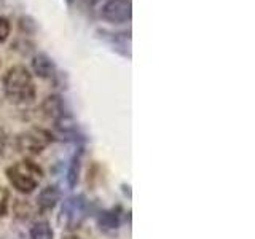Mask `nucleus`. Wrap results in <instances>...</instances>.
<instances>
[{"mask_svg":"<svg viewBox=\"0 0 255 239\" xmlns=\"http://www.w3.org/2000/svg\"><path fill=\"white\" fill-rule=\"evenodd\" d=\"M3 93L8 102L14 106H26L35 99L37 88L34 77L24 66H13L3 75Z\"/></svg>","mask_w":255,"mask_h":239,"instance_id":"f257e3e1","label":"nucleus"},{"mask_svg":"<svg viewBox=\"0 0 255 239\" xmlns=\"http://www.w3.org/2000/svg\"><path fill=\"white\" fill-rule=\"evenodd\" d=\"M6 179L10 185L21 195H30L38 188L43 179V169L30 158H24L21 161L6 167Z\"/></svg>","mask_w":255,"mask_h":239,"instance_id":"f03ea898","label":"nucleus"},{"mask_svg":"<svg viewBox=\"0 0 255 239\" xmlns=\"http://www.w3.org/2000/svg\"><path fill=\"white\" fill-rule=\"evenodd\" d=\"M88 211H90V204H88V199L85 195H75L67 198L62 203L59 214L61 227L69 231L80 228L85 219L88 217Z\"/></svg>","mask_w":255,"mask_h":239,"instance_id":"7ed1b4c3","label":"nucleus"},{"mask_svg":"<svg viewBox=\"0 0 255 239\" xmlns=\"http://www.w3.org/2000/svg\"><path fill=\"white\" fill-rule=\"evenodd\" d=\"M53 142V134L43 127H30L16 137V148L26 156H37Z\"/></svg>","mask_w":255,"mask_h":239,"instance_id":"20e7f679","label":"nucleus"},{"mask_svg":"<svg viewBox=\"0 0 255 239\" xmlns=\"http://www.w3.org/2000/svg\"><path fill=\"white\" fill-rule=\"evenodd\" d=\"M101 16L110 24L129 22L132 18V2L131 0H107L102 5Z\"/></svg>","mask_w":255,"mask_h":239,"instance_id":"39448f33","label":"nucleus"},{"mask_svg":"<svg viewBox=\"0 0 255 239\" xmlns=\"http://www.w3.org/2000/svg\"><path fill=\"white\" fill-rule=\"evenodd\" d=\"M42 112L46 118L53 120V121H58L59 118L69 115L67 110H66V102H64V99L59 94L46 96L42 102Z\"/></svg>","mask_w":255,"mask_h":239,"instance_id":"423d86ee","label":"nucleus"},{"mask_svg":"<svg viewBox=\"0 0 255 239\" xmlns=\"http://www.w3.org/2000/svg\"><path fill=\"white\" fill-rule=\"evenodd\" d=\"M32 70L38 78L51 80L56 75V64L48 54L38 53L32 58Z\"/></svg>","mask_w":255,"mask_h":239,"instance_id":"0eeeda50","label":"nucleus"},{"mask_svg":"<svg viewBox=\"0 0 255 239\" xmlns=\"http://www.w3.org/2000/svg\"><path fill=\"white\" fill-rule=\"evenodd\" d=\"M59 199H61V190L56 185H46L45 188H42V191L37 196L38 211L46 212L54 209V206L58 204Z\"/></svg>","mask_w":255,"mask_h":239,"instance_id":"6e6552de","label":"nucleus"},{"mask_svg":"<svg viewBox=\"0 0 255 239\" xmlns=\"http://www.w3.org/2000/svg\"><path fill=\"white\" fill-rule=\"evenodd\" d=\"M82 156H83V148L78 147V150L75 151V155L72 156V161L67 171V183L70 188H74L78 183V177H80V167H82Z\"/></svg>","mask_w":255,"mask_h":239,"instance_id":"1a4fd4ad","label":"nucleus"},{"mask_svg":"<svg viewBox=\"0 0 255 239\" xmlns=\"http://www.w3.org/2000/svg\"><path fill=\"white\" fill-rule=\"evenodd\" d=\"M98 222L102 230H117L120 223H122V219H120V214L117 209H109L99 214Z\"/></svg>","mask_w":255,"mask_h":239,"instance_id":"9d476101","label":"nucleus"},{"mask_svg":"<svg viewBox=\"0 0 255 239\" xmlns=\"http://www.w3.org/2000/svg\"><path fill=\"white\" fill-rule=\"evenodd\" d=\"M30 239H53L54 238V231L50 225V222L46 220H40L34 223L29 231Z\"/></svg>","mask_w":255,"mask_h":239,"instance_id":"9b49d317","label":"nucleus"},{"mask_svg":"<svg viewBox=\"0 0 255 239\" xmlns=\"http://www.w3.org/2000/svg\"><path fill=\"white\" fill-rule=\"evenodd\" d=\"M8 209H10V193L6 188L0 187V219L8 214Z\"/></svg>","mask_w":255,"mask_h":239,"instance_id":"f8f14e48","label":"nucleus"},{"mask_svg":"<svg viewBox=\"0 0 255 239\" xmlns=\"http://www.w3.org/2000/svg\"><path fill=\"white\" fill-rule=\"evenodd\" d=\"M19 29L26 34H35L37 30V22L30 18V16H21L19 18Z\"/></svg>","mask_w":255,"mask_h":239,"instance_id":"ddd939ff","label":"nucleus"},{"mask_svg":"<svg viewBox=\"0 0 255 239\" xmlns=\"http://www.w3.org/2000/svg\"><path fill=\"white\" fill-rule=\"evenodd\" d=\"M11 32V24L5 16L0 14V43H5Z\"/></svg>","mask_w":255,"mask_h":239,"instance_id":"4468645a","label":"nucleus"},{"mask_svg":"<svg viewBox=\"0 0 255 239\" xmlns=\"http://www.w3.org/2000/svg\"><path fill=\"white\" fill-rule=\"evenodd\" d=\"M8 140H10V135H8V131L5 129L3 126H0V155H2L3 151L6 150Z\"/></svg>","mask_w":255,"mask_h":239,"instance_id":"2eb2a0df","label":"nucleus"},{"mask_svg":"<svg viewBox=\"0 0 255 239\" xmlns=\"http://www.w3.org/2000/svg\"><path fill=\"white\" fill-rule=\"evenodd\" d=\"M83 2L86 3V5H90V6H93V5H96V3H99L101 0H83Z\"/></svg>","mask_w":255,"mask_h":239,"instance_id":"dca6fc26","label":"nucleus"},{"mask_svg":"<svg viewBox=\"0 0 255 239\" xmlns=\"http://www.w3.org/2000/svg\"><path fill=\"white\" fill-rule=\"evenodd\" d=\"M62 239H82V238H78V236H74V235H69V236H64Z\"/></svg>","mask_w":255,"mask_h":239,"instance_id":"f3484780","label":"nucleus"},{"mask_svg":"<svg viewBox=\"0 0 255 239\" xmlns=\"http://www.w3.org/2000/svg\"><path fill=\"white\" fill-rule=\"evenodd\" d=\"M69 2H72V0H69Z\"/></svg>","mask_w":255,"mask_h":239,"instance_id":"a211bd4d","label":"nucleus"}]
</instances>
